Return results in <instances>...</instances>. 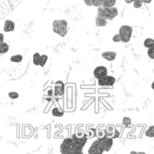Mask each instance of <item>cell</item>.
<instances>
[{"mask_svg": "<svg viewBox=\"0 0 154 154\" xmlns=\"http://www.w3.org/2000/svg\"><path fill=\"white\" fill-rule=\"evenodd\" d=\"M52 30L61 37L68 33V22L66 20H55L52 23Z\"/></svg>", "mask_w": 154, "mask_h": 154, "instance_id": "obj_1", "label": "cell"}, {"mask_svg": "<svg viewBox=\"0 0 154 154\" xmlns=\"http://www.w3.org/2000/svg\"><path fill=\"white\" fill-rule=\"evenodd\" d=\"M118 34L120 35L121 42L127 43L131 41L132 35H133V27L130 25H123L119 29Z\"/></svg>", "mask_w": 154, "mask_h": 154, "instance_id": "obj_2", "label": "cell"}, {"mask_svg": "<svg viewBox=\"0 0 154 154\" xmlns=\"http://www.w3.org/2000/svg\"><path fill=\"white\" fill-rule=\"evenodd\" d=\"M60 152L63 154H76L74 142L71 138H65L60 144Z\"/></svg>", "mask_w": 154, "mask_h": 154, "instance_id": "obj_3", "label": "cell"}, {"mask_svg": "<svg viewBox=\"0 0 154 154\" xmlns=\"http://www.w3.org/2000/svg\"><path fill=\"white\" fill-rule=\"evenodd\" d=\"M97 84L100 87H112L116 83V78L113 76L106 75L101 79H97Z\"/></svg>", "mask_w": 154, "mask_h": 154, "instance_id": "obj_4", "label": "cell"}, {"mask_svg": "<svg viewBox=\"0 0 154 154\" xmlns=\"http://www.w3.org/2000/svg\"><path fill=\"white\" fill-rule=\"evenodd\" d=\"M107 75V69L105 66H98L94 69V77L98 79Z\"/></svg>", "mask_w": 154, "mask_h": 154, "instance_id": "obj_5", "label": "cell"}, {"mask_svg": "<svg viewBox=\"0 0 154 154\" xmlns=\"http://www.w3.org/2000/svg\"><path fill=\"white\" fill-rule=\"evenodd\" d=\"M64 94V84L62 81H57L54 86V96L61 97Z\"/></svg>", "mask_w": 154, "mask_h": 154, "instance_id": "obj_6", "label": "cell"}, {"mask_svg": "<svg viewBox=\"0 0 154 154\" xmlns=\"http://www.w3.org/2000/svg\"><path fill=\"white\" fill-rule=\"evenodd\" d=\"M97 15H99V16H101V17L106 19L107 21H111V20H113V19L115 18V17L112 16V15L105 9V7H103L102 5H100V6L97 7Z\"/></svg>", "mask_w": 154, "mask_h": 154, "instance_id": "obj_7", "label": "cell"}, {"mask_svg": "<svg viewBox=\"0 0 154 154\" xmlns=\"http://www.w3.org/2000/svg\"><path fill=\"white\" fill-rule=\"evenodd\" d=\"M102 141V143H103V146H104V151L105 152H108L110 151V149L112 148L113 146V137H105V138H102L101 139Z\"/></svg>", "mask_w": 154, "mask_h": 154, "instance_id": "obj_8", "label": "cell"}, {"mask_svg": "<svg viewBox=\"0 0 154 154\" xmlns=\"http://www.w3.org/2000/svg\"><path fill=\"white\" fill-rule=\"evenodd\" d=\"M15 28V23L12 20H5L4 23V32H13Z\"/></svg>", "mask_w": 154, "mask_h": 154, "instance_id": "obj_9", "label": "cell"}, {"mask_svg": "<svg viewBox=\"0 0 154 154\" xmlns=\"http://www.w3.org/2000/svg\"><path fill=\"white\" fill-rule=\"evenodd\" d=\"M102 57H103L106 60H107V61H113V60H115L116 58V52L111 51H105V52L102 53Z\"/></svg>", "mask_w": 154, "mask_h": 154, "instance_id": "obj_10", "label": "cell"}, {"mask_svg": "<svg viewBox=\"0 0 154 154\" xmlns=\"http://www.w3.org/2000/svg\"><path fill=\"white\" fill-rule=\"evenodd\" d=\"M91 147H92V148H95V149H97V150L98 151V153L99 154L103 153V152H105V151H104V146H103V143H102V141H101V139L95 141V142L92 143Z\"/></svg>", "mask_w": 154, "mask_h": 154, "instance_id": "obj_11", "label": "cell"}, {"mask_svg": "<svg viewBox=\"0 0 154 154\" xmlns=\"http://www.w3.org/2000/svg\"><path fill=\"white\" fill-rule=\"evenodd\" d=\"M106 24H107V20L106 19H105V18H103V17H101L99 15H97L96 17V26H97V27H104Z\"/></svg>", "mask_w": 154, "mask_h": 154, "instance_id": "obj_12", "label": "cell"}, {"mask_svg": "<svg viewBox=\"0 0 154 154\" xmlns=\"http://www.w3.org/2000/svg\"><path fill=\"white\" fill-rule=\"evenodd\" d=\"M51 113H52V116H57V117H61L64 115V111L61 108H59V107L53 108Z\"/></svg>", "mask_w": 154, "mask_h": 154, "instance_id": "obj_13", "label": "cell"}, {"mask_svg": "<svg viewBox=\"0 0 154 154\" xmlns=\"http://www.w3.org/2000/svg\"><path fill=\"white\" fill-rule=\"evenodd\" d=\"M105 9L114 17H116L118 14V9L115 6H111V7H105Z\"/></svg>", "mask_w": 154, "mask_h": 154, "instance_id": "obj_14", "label": "cell"}, {"mask_svg": "<svg viewBox=\"0 0 154 154\" xmlns=\"http://www.w3.org/2000/svg\"><path fill=\"white\" fill-rule=\"evenodd\" d=\"M8 51H9V45L5 42H1L0 43V54H5Z\"/></svg>", "mask_w": 154, "mask_h": 154, "instance_id": "obj_15", "label": "cell"}, {"mask_svg": "<svg viewBox=\"0 0 154 154\" xmlns=\"http://www.w3.org/2000/svg\"><path fill=\"white\" fill-rule=\"evenodd\" d=\"M116 3V0H103L101 5L103 7H111V6H115Z\"/></svg>", "mask_w": 154, "mask_h": 154, "instance_id": "obj_16", "label": "cell"}, {"mask_svg": "<svg viewBox=\"0 0 154 154\" xmlns=\"http://www.w3.org/2000/svg\"><path fill=\"white\" fill-rule=\"evenodd\" d=\"M143 45L145 48H151V47H154V41L152 38H147L145 39V41L143 42Z\"/></svg>", "mask_w": 154, "mask_h": 154, "instance_id": "obj_17", "label": "cell"}, {"mask_svg": "<svg viewBox=\"0 0 154 154\" xmlns=\"http://www.w3.org/2000/svg\"><path fill=\"white\" fill-rule=\"evenodd\" d=\"M10 60H11L12 62H14V63H20V62L23 60V56H22V55H19V54L13 55V56L10 58Z\"/></svg>", "mask_w": 154, "mask_h": 154, "instance_id": "obj_18", "label": "cell"}, {"mask_svg": "<svg viewBox=\"0 0 154 154\" xmlns=\"http://www.w3.org/2000/svg\"><path fill=\"white\" fill-rule=\"evenodd\" d=\"M40 58H41V54L38 52H35L32 56V62L35 66H39L40 64Z\"/></svg>", "mask_w": 154, "mask_h": 154, "instance_id": "obj_19", "label": "cell"}, {"mask_svg": "<svg viewBox=\"0 0 154 154\" xmlns=\"http://www.w3.org/2000/svg\"><path fill=\"white\" fill-rule=\"evenodd\" d=\"M145 135L147 136V137H150V138H153L154 137V127L153 125H151L148 129H147V131H146V133H145Z\"/></svg>", "mask_w": 154, "mask_h": 154, "instance_id": "obj_20", "label": "cell"}, {"mask_svg": "<svg viewBox=\"0 0 154 154\" xmlns=\"http://www.w3.org/2000/svg\"><path fill=\"white\" fill-rule=\"evenodd\" d=\"M47 60H48V56H47L46 54H42V55H41V58H40V64H39V66H41V67H44V65L46 64Z\"/></svg>", "mask_w": 154, "mask_h": 154, "instance_id": "obj_21", "label": "cell"}, {"mask_svg": "<svg viewBox=\"0 0 154 154\" xmlns=\"http://www.w3.org/2000/svg\"><path fill=\"white\" fill-rule=\"evenodd\" d=\"M133 4L135 8H141L143 5V0H134Z\"/></svg>", "mask_w": 154, "mask_h": 154, "instance_id": "obj_22", "label": "cell"}, {"mask_svg": "<svg viewBox=\"0 0 154 154\" xmlns=\"http://www.w3.org/2000/svg\"><path fill=\"white\" fill-rule=\"evenodd\" d=\"M147 55L151 60H154V47L148 48V51H147Z\"/></svg>", "mask_w": 154, "mask_h": 154, "instance_id": "obj_23", "label": "cell"}, {"mask_svg": "<svg viewBox=\"0 0 154 154\" xmlns=\"http://www.w3.org/2000/svg\"><path fill=\"white\" fill-rule=\"evenodd\" d=\"M8 97L11 98V99H17L19 97V94L17 92H14V91H11L8 93Z\"/></svg>", "mask_w": 154, "mask_h": 154, "instance_id": "obj_24", "label": "cell"}, {"mask_svg": "<svg viewBox=\"0 0 154 154\" xmlns=\"http://www.w3.org/2000/svg\"><path fill=\"white\" fill-rule=\"evenodd\" d=\"M132 123V120L130 117H124L123 118V125H130Z\"/></svg>", "mask_w": 154, "mask_h": 154, "instance_id": "obj_25", "label": "cell"}, {"mask_svg": "<svg viewBox=\"0 0 154 154\" xmlns=\"http://www.w3.org/2000/svg\"><path fill=\"white\" fill-rule=\"evenodd\" d=\"M102 2H103V0H92V5L98 7L102 5Z\"/></svg>", "mask_w": 154, "mask_h": 154, "instance_id": "obj_26", "label": "cell"}, {"mask_svg": "<svg viewBox=\"0 0 154 154\" xmlns=\"http://www.w3.org/2000/svg\"><path fill=\"white\" fill-rule=\"evenodd\" d=\"M112 39H113V42H121V38H120V35L118 33L117 34H115Z\"/></svg>", "mask_w": 154, "mask_h": 154, "instance_id": "obj_27", "label": "cell"}, {"mask_svg": "<svg viewBox=\"0 0 154 154\" xmlns=\"http://www.w3.org/2000/svg\"><path fill=\"white\" fill-rule=\"evenodd\" d=\"M84 3L88 6H92V0H84Z\"/></svg>", "mask_w": 154, "mask_h": 154, "instance_id": "obj_28", "label": "cell"}, {"mask_svg": "<svg viewBox=\"0 0 154 154\" xmlns=\"http://www.w3.org/2000/svg\"><path fill=\"white\" fill-rule=\"evenodd\" d=\"M4 38H5V36H4V34L0 32V43L4 42Z\"/></svg>", "mask_w": 154, "mask_h": 154, "instance_id": "obj_29", "label": "cell"}, {"mask_svg": "<svg viewBox=\"0 0 154 154\" xmlns=\"http://www.w3.org/2000/svg\"><path fill=\"white\" fill-rule=\"evenodd\" d=\"M152 0H143V4H151Z\"/></svg>", "mask_w": 154, "mask_h": 154, "instance_id": "obj_30", "label": "cell"}, {"mask_svg": "<svg viewBox=\"0 0 154 154\" xmlns=\"http://www.w3.org/2000/svg\"><path fill=\"white\" fill-rule=\"evenodd\" d=\"M125 1L126 4H131V3H133L134 0H125Z\"/></svg>", "mask_w": 154, "mask_h": 154, "instance_id": "obj_31", "label": "cell"}, {"mask_svg": "<svg viewBox=\"0 0 154 154\" xmlns=\"http://www.w3.org/2000/svg\"><path fill=\"white\" fill-rule=\"evenodd\" d=\"M0 55H1V54H0Z\"/></svg>", "mask_w": 154, "mask_h": 154, "instance_id": "obj_32", "label": "cell"}]
</instances>
